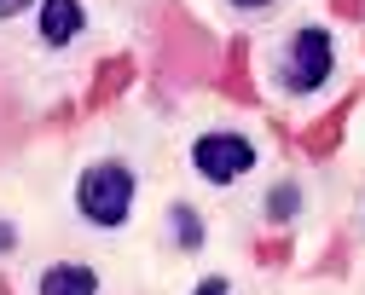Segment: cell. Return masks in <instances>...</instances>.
Instances as JSON below:
<instances>
[{
    "label": "cell",
    "instance_id": "8992f818",
    "mask_svg": "<svg viewBox=\"0 0 365 295\" xmlns=\"http://www.w3.org/2000/svg\"><path fill=\"white\" fill-rule=\"evenodd\" d=\"M168 226H174V243H180V249H203V220H197V209L192 203H174L168 209Z\"/></svg>",
    "mask_w": 365,
    "mask_h": 295
},
{
    "label": "cell",
    "instance_id": "ba28073f",
    "mask_svg": "<svg viewBox=\"0 0 365 295\" xmlns=\"http://www.w3.org/2000/svg\"><path fill=\"white\" fill-rule=\"evenodd\" d=\"M348 110H354V105H342V110H331L325 122H319V128L307 133V151H331V145H336V133H342V122H348Z\"/></svg>",
    "mask_w": 365,
    "mask_h": 295
},
{
    "label": "cell",
    "instance_id": "7c38bea8",
    "mask_svg": "<svg viewBox=\"0 0 365 295\" xmlns=\"http://www.w3.org/2000/svg\"><path fill=\"white\" fill-rule=\"evenodd\" d=\"M331 6H336L342 18H359V0H331Z\"/></svg>",
    "mask_w": 365,
    "mask_h": 295
},
{
    "label": "cell",
    "instance_id": "52a82bcc",
    "mask_svg": "<svg viewBox=\"0 0 365 295\" xmlns=\"http://www.w3.org/2000/svg\"><path fill=\"white\" fill-rule=\"evenodd\" d=\"M296 209H302V191H296L290 180H284V185H272V197H267V214L284 226V220H296Z\"/></svg>",
    "mask_w": 365,
    "mask_h": 295
},
{
    "label": "cell",
    "instance_id": "7a4b0ae2",
    "mask_svg": "<svg viewBox=\"0 0 365 295\" xmlns=\"http://www.w3.org/2000/svg\"><path fill=\"white\" fill-rule=\"evenodd\" d=\"M336 70V46L325 29H296L290 46H284V93H319Z\"/></svg>",
    "mask_w": 365,
    "mask_h": 295
},
{
    "label": "cell",
    "instance_id": "5b68a950",
    "mask_svg": "<svg viewBox=\"0 0 365 295\" xmlns=\"http://www.w3.org/2000/svg\"><path fill=\"white\" fill-rule=\"evenodd\" d=\"M35 295H99V272L81 266V261H58V266L41 272Z\"/></svg>",
    "mask_w": 365,
    "mask_h": 295
},
{
    "label": "cell",
    "instance_id": "4fadbf2b",
    "mask_svg": "<svg viewBox=\"0 0 365 295\" xmlns=\"http://www.w3.org/2000/svg\"><path fill=\"white\" fill-rule=\"evenodd\" d=\"M238 12H261V6H272V0H232Z\"/></svg>",
    "mask_w": 365,
    "mask_h": 295
},
{
    "label": "cell",
    "instance_id": "6da1fadb",
    "mask_svg": "<svg viewBox=\"0 0 365 295\" xmlns=\"http://www.w3.org/2000/svg\"><path fill=\"white\" fill-rule=\"evenodd\" d=\"M133 197H140V180H133L128 162H93V168L76 180V209H81L87 226H99V232L128 226Z\"/></svg>",
    "mask_w": 365,
    "mask_h": 295
},
{
    "label": "cell",
    "instance_id": "8fae6325",
    "mask_svg": "<svg viewBox=\"0 0 365 295\" xmlns=\"http://www.w3.org/2000/svg\"><path fill=\"white\" fill-rule=\"evenodd\" d=\"M24 6H29V0H0V24H6V18H18Z\"/></svg>",
    "mask_w": 365,
    "mask_h": 295
},
{
    "label": "cell",
    "instance_id": "9c48e42d",
    "mask_svg": "<svg viewBox=\"0 0 365 295\" xmlns=\"http://www.w3.org/2000/svg\"><path fill=\"white\" fill-rule=\"evenodd\" d=\"M192 295H232V284H226V278H203Z\"/></svg>",
    "mask_w": 365,
    "mask_h": 295
},
{
    "label": "cell",
    "instance_id": "30bf717a",
    "mask_svg": "<svg viewBox=\"0 0 365 295\" xmlns=\"http://www.w3.org/2000/svg\"><path fill=\"white\" fill-rule=\"evenodd\" d=\"M12 249H18V226L0 220V255H12Z\"/></svg>",
    "mask_w": 365,
    "mask_h": 295
},
{
    "label": "cell",
    "instance_id": "3957f363",
    "mask_svg": "<svg viewBox=\"0 0 365 295\" xmlns=\"http://www.w3.org/2000/svg\"><path fill=\"white\" fill-rule=\"evenodd\" d=\"M192 168L209 185H232V180H244L255 168V139H244V133H203L192 145Z\"/></svg>",
    "mask_w": 365,
    "mask_h": 295
},
{
    "label": "cell",
    "instance_id": "277c9868",
    "mask_svg": "<svg viewBox=\"0 0 365 295\" xmlns=\"http://www.w3.org/2000/svg\"><path fill=\"white\" fill-rule=\"evenodd\" d=\"M87 29V6L81 0H41V41L47 46H70Z\"/></svg>",
    "mask_w": 365,
    "mask_h": 295
}]
</instances>
